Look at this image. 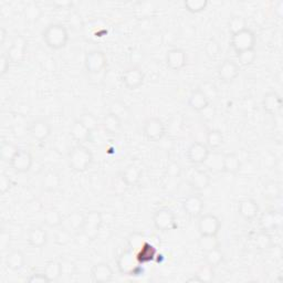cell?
<instances>
[{"instance_id": "484cf974", "label": "cell", "mask_w": 283, "mask_h": 283, "mask_svg": "<svg viewBox=\"0 0 283 283\" xmlns=\"http://www.w3.org/2000/svg\"><path fill=\"white\" fill-rule=\"evenodd\" d=\"M62 185V178L59 173L54 171H49L45 174L41 181L42 190L48 193H54L60 190Z\"/></svg>"}, {"instance_id": "74e56055", "label": "cell", "mask_w": 283, "mask_h": 283, "mask_svg": "<svg viewBox=\"0 0 283 283\" xmlns=\"http://www.w3.org/2000/svg\"><path fill=\"white\" fill-rule=\"evenodd\" d=\"M19 148L15 143L11 142H3L2 149H0V154H2V160L4 162L11 163V161L15 159V156L18 154Z\"/></svg>"}, {"instance_id": "d590c367", "label": "cell", "mask_w": 283, "mask_h": 283, "mask_svg": "<svg viewBox=\"0 0 283 283\" xmlns=\"http://www.w3.org/2000/svg\"><path fill=\"white\" fill-rule=\"evenodd\" d=\"M198 247L205 254V253H207V251L220 248V242L218 240L217 236L200 235V237L198 239Z\"/></svg>"}, {"instance_id": "6da1fadb", "label": "cell", "mask_w": 283, "mask_h": 283, "mask_svg": "<svg viewBox=\"0 0 283 283\" xmlns=\"http://www.w3.org/2000/svg\"><path fill=\"white\" fill-rule=\"evenodd\" d=\"M68 162L74 172L84 173L93 163V154L83 144H77L68 153Z\"/></svg>"}, {"instance_id": "9c48e42d", "label": "cell", "mask_w": 283, "mask_h": 283, "mask_svg": "<svg viewBox=\"0 0 283 283\" xmlns=\"http://www.w3.org/2000/svg\"><path fill=\"white\" fill-rule=\"evenodd\" d=\"M27 47H28V41L23 36L18 35L12 39L11 46L9 47L7 51V55L10 59L11 64L18 65L23 62V60L26 59Z\"/></svg>"}, {"instance_id": "8d00e7d4", "label": "cell", "mask_w": 283, "mask_h": 283, "mask_svg": "<svg viewBox=\"0 0 283 283\" xmlns=\"http://www.w3.org/2000/svg\"><path fill=\"white\" fill-rule=\"evenodd\" d=\"M223 159L224 154H220L218 152L210 153L204 165H206L207 168L212 173H220L223 172Z\"/></svg>"}, {"instance_id": "4fadbf2b", "label": "cell", "mask_w": 283, "mask_h": 283, "mask_svg": "<svg viewBox=\"0 0 283 283\" xmlns=\"http://www.w3.org/2000/svg\"><path fill=\"white\" fill-rule=\"evenodd\" d=\"M166 65L173 71H180L187 66L188 56L184 49L173 48L166 53Z\"/></svg>"}, {"instance_id": "6f0895ef", "label": "cell", "mask_w": 283, "mask_h": 283, "mask_svg": "<svg viewBox=\"0 0 283 283\" xmlns=\"http://www.w3.org/2000/svg\"><path fill=\"white\" fill-rule=\"evenodd\" d=\"M37 205H40V201L38 199H34L33 201H30L28 207L30 208L31 212H37V211L40 210V208H37Z\"/></svg>"}, {"instance_id": "f6af8a7d", "label": "cell", "mask_w": 283, "mask_h": 283, "mask_svg": "<svg viewBox=\"0 0 283 283\" xmlns=\"http://www.w3.org/2000/svg\"><path fill=\"white\" fill-rule=\"evenodd\" d=\"M199 89L203 91V93L207 98H208L209 101L216 99L218 97V89H217L216 84L209 82V81H206V82H204L200 85Z\"/></svg>"}, {"instance_id": "f1b7e54d", "label": "cell", "mask_w": 283, "mask_h": 283, "mask_svg": "<svg viewBox=\"0 0 283 283\" xmlns=\"http://www.w3.org/2000/svg\"><path fill=\"white\" fill-rule=\"evenodd\" d=\"M91 134L92 132L87 130L79 119L74 121L70 127V135L75 142H78V144H83L89 141L91 138Z\"/></svg>"}, {"instance_id": "9f6ffc18", "label": "cell", "mask_w": 283, "mask_h": 283, "mask_svg": "<svg viewBox=\"0 0 283 283\" xmlns=\"http://www.w3.org/2000/svg\"><path fill=\"white\" fill-rule=\"evenodd\" d=\"M11 243V236L8 231L3 230L2 234H0V248H2V251L7 250L10 247Z\"/></svg>"}, {"instance_id": "7dc6e473", "label": "cell", "mask_w": 283, "mask_h": 283, "mask_svg": "<svg viewBox=\"0 0 283 283\" xmlns=\"http://www.w3.org/2000/svg\"><path fill=\"white\" fill-rule=\"evenodd\" d=\"M265 196L267 198L274 199L280 196V187L274 181H270L267 185H265Z\"/></svg>"}, {"instance_id": "ee69618b", "label": "cell", "mask_w": 283, "mask_h": 283, "mask_svg": "<svg viewBox=\"0 0 283 283\" xmlns=\"http://www.w3.org/2000/svg\"><path fill=\"white\" fill-rule=\"evenodd\" d=\"M196 274L199 276L201 283H210L215 280V268L206 263L198 270Z\"/></svg>"}, {"instance_id": "7402d4cb", "label": "cell", "mask_w": 283, "mask_h": 283, "mask_svg": "<svg viewBox=\"0 0 283 283\" xmlns=\"http://www.w3.org/2000/svg\"><path fill=\"white\" fill-rule=\"evenodd\" d=\"M48 240H49L48 232L42 227H34L28 232L27 241L29 243V246L35 249H41L43 247H46Z\"/></svg>"}, {"instance_id": "ab89813d", "label": "cell", "mask_w": 283, "mask_h": 283, "mask_svg": "<svg viewBox=\"0 0 283 283\" xmlns=\"http://www.w3.org/2000/svg\"><path fill=\"white\" fill-rule=\"evenodd\" d=\"M78 119L84 125V127L87 130H89L90 132H92V133H93L94 131H97L98 128H99L98 118L91 112H84V113H82V114L80 115V117Z\"/></svg>"}, {"instance_id": "816d5d0a", "label": "cell", "mask_w": 283, "mask_h": 283, "mask_svg": "<svg viewBox=\"0 0 283 283\" xmlns=\"http://www.w3.org/2000/svg\"><path fill=\"white\" fill-rule=\"evenodd\" d=\"M71 239V234L67 228L62 229L56 232L55 235V242L58 244H67Z\"/></svg>"}, {"instance_id": "94428289", "label": "cell", "mask_w": 283, "mask_h": 283, "mask_svg": "<svg viewBox=\"0 0 283 283\" xmlns=\"http://www.w3.org/2000/svg\"><path fill=\"white\" fill-rule=\"evenodd\" d=\"M53 5L59 6V7H62V8H65V7H67V6H71L72 3H70V2H56Z\"/></svg>"}, {"instance_id": "83f0119b", "label": "cell", "mask_w": 283, "mask_h": 283, "mask_svg": "<svg viewBox=\"0 0 283 283\" xmlns=\"http://www.w3.org/2000/svg\"><path fill=\"white\" fill-rule=\"evenodd\" d=\"M241 169V160L237 153L230 152L224 154L223 172L228 174H238Z\"/></svg>"}, {"instance_id": "d6986e66", "label": "cell", "mask_w": 283, "mask_h": 283, "mask_svg": "<svg viewBox=\"0 0 283 283\" xmlns=\"http://www.w3.org/2000/svg\"><path fill=\"white\" fill-rule=\"evenodd\" d=\"M259 205H258L255 199L251 198L242 199L238 205L239 216L246 220V222H251V220L257 218V216L259 215Z\"/></svg>"}, {"instance_id": "680465c9", "label": "cell", "mask_w": 283, "mask_h": 283, "mask_svg": "<svg viewBox=\"0 0 283 283\" xmlns=\"http://www.w3.org/2000/svg\"><path fill=\"white\" fill-rule=\"evenodd\" d=\"M186 282H188V283H201V280L199 279V276L197 274H194V275L191 276V278H188L186 280Z\"/></svg>"}, {"instance_id": "e575fe53", "label": "cell", "mask_w": 283, "mask_h": 283, "mask_svg": "<svg viewBox=\"0 0 283 283\" xmlns=\"http://www.w3.org/2000/svg\"><path fill=\"white\" fill-rule=\"evenodd\" d=\"M204 258H205V262L207 263V265H209L213 268H217L224 262L225 255L222 249L217 248V249H213L210 251H207V253H205Z\"/></svg>"}, {"instance_id": "603a6c76", "label": "cell", "mask_w": 283, "mask_h": 283, "mask_svg": "<svg viewBox=\"0 0 283 283\" xmlns=\"http://www.w3.org/2000/svg\"><path fill=\"white\" fill-rule=\"evenodd\" d=\"M282 223V215L280 211L276 210H268L260 218L261 230H266L270 232L279 227Z\"/></svg>"}, {"instance_id": "5b68a950", "label": "cell", "mask_w": 283, "mask_h": 283, "mask_svg": "<svg viewBox=\"0 0 283 283\" xmlns=\"http://www.w3.org/2000/svg\"><path fill=\"white\" fill-rule=\"evenodd\" d=\"M108 66V58L101 50H90L84 58V67L86 72L91 75H98L104 71Z\"/></svg>"}, {"instance_id": "f907efd6", "label": "cell", "mask_w": 283, "mask_h": 283, "mask_svg": "<svg viewBox=\"0 0 283 283\" xmlns=\"http://www.w3.org/2000/svg\"><path fill=\"white\" fill-rule=\"evenodd\" d=\"M181 173H183V168H181L180 164L177 162H172L169 163L167 168H166V174L172 178H178L180 177Z\"/></svg>"}, {"instance_id": "e0dca14e", "label": "cell", "mask_w": 283, "mask_h": 283, "mask_svg": "<svg viewBox=\"0 0 283 283\" xmlns=\"http://www.w3.org/2000/svg\"><path fill=\"white\" fill-rule=\"evenodd\" d=\"M51 125L49 124L46 119H36L33 123L30 124L29 128V133L33 136L36 141L43 142L48 140L51 135Z\"/></svg>"}, {"instance_id": "2e32d148", "label": "cell", "mask_w": 283, "mask_h": 283, "mask_svg": "<svg viewBox=\"0 0 283 283\" xmlns=\"http://www.w3.org/2000/svg\"><path fill=\"white\" fill-rule=\"evenodd\" d=\"M114 271L106 262H99L91 269V280L96 283H108L113 280Z\"/></svg>"}, {"instance_id": "8992f818", "label": "cell", "mask_w": 283, "mask_h": 283, "mask_svg": "<svg viewBox=\"0 0 283 283\" xmlns=\"http://www.w3.org/2000/svg\"><path fill=\"white\" fill-rule=\"evenodd\" d=\"M153 223L155 228L163 232L174 230L177 226L176 216L172 209L169 208H160L157 209L153 216Z\"/></svg>"}, {"instance_id": "ffe728a7", "label": "cell", "mask_w": 283, "mask_h": 283, "mask_svg": "<svg viewBox=\"0 0 283 283\" xmlns=\"http://www.w3.org/2000/svg\"><path fill=\"white\" fill-rule=\"evenodd\" d=\"M210 175L207 171L204 169H195L192 173L190 177V185L192 186L193 190L197 192H203L210 185Z\"/></svg>"}, {"instance_id": "b9f144b4", "label": "cell", "mask_w": 283, "mask_h": 283, "mask_svg": "<svg viewBox=\"0 0 283 283\" xmlns=\"http://www.w3.org/2000/svg\"><path fill=\"white\" fill-rule=\"evenodd\" d=\"M246 28H248L247 20L242 16H234L232 18H230V20L228 22V29L231 35H235L239 33V31H241Z\"/></svg>"}, {"instance_id": "52a82bcc", "label": "cell", "mask_w": 283, "mask_h": 283, "mask_svg": "<svg viewBox=\"0 0 283 283\" xmlns=\"http://www.w3.org/2000/svg\"><path fill=\"white\" fill-rule=\"evenodd\" d=\"M143 134L149 142H159L166 134L164 122L159 117H150L144 122Z\"/></svg>"}, {"instance_id": "d4e9b609", "label": "cell", "mask_w": 283, "mask_h": 283, "mask_svg": "<svg viewBox=\"0 0 283 283\" xmlns=\"http://www.w3.org/2000/svg\"><path fill=\"white\" fill-rule=\"evenodd\" d=\"M5 263L11 271H20L26 266V256L20 250H12L6 257Z\"/></svg>"}, {"instance_id": "4316f807", "label": "cell", "mask_w": 283, "mask_h": 283, "mask_svg": "<svg viewBox=\"0 0 283 283\" xmlns=\"http://www.w3.org/2000/svg\"><path fill=\"white\" fill-rule=\"evenodd\" d=\"M101 124H102V128L104 129L106 133L116 134L121 131L123 127V119L114 114V113L109 112L108 114L104 115Z\"/></svg>"}, {"instance_id": "7a4b0ae2", "label": "cell", "mask_w": 283, "mask_h": 283, "mask_svg": "<svg viewBox=\"0 0 283 283\" xmlns=\"http://www.w3.org/2000/svg\"><path fill=\"white\" fill-rule=\"evenodd\" d=\"M69 31L65 24L51 23L42 33V39L51 50H61L69 42Z\"/></svg>"}, {"instance_id": "d6a6232c", "label": "cell", "mask_w": 283, "mask_h": 283, "mask_svg": "<svg viewBox=\"0 0 283 283\" xmlns=\"http://www.w3.org/2000/svg\"><path fill=\"white\" fill-rule=\"evenodd\" d=\"M84 218L85 215L81 213L79 211H74L71 212L66 219L64 224H67V229L69 231H81L83 227V223H84Z\"/></svg>"}, {"instance_id": "f35d334b", "label": "cell", "mask_w": 283, "mask_h": 283, "mask_svg": "<svg viewBox=\"0 0 283 283\" xmlns=\"http://www.w3.org/2000/svg\"><path fill=\"white\" fill-rule=\"evenodd\" d=\"M208 4L209 3L207 0H186L184 2V7L191 14H199V12L206 10Z\"/></svg>"}, {"instance_id": "ac0fdd59", "label": "cell", "mask_w": 283, "mask_h": 283, "mask_svg": "<svg viewBox=\"0 0 283 283\" xmlns=\"http://www.w3.org/2000/svg\"><path fill=\"white\" fill-rule=\"evenodd\" d=\"M262 109L269 115L279 114L282 109V99L280 94L274 91L266 93L262 99Z\"/></svg>"}, {"instance_id": "ba28073f", "label": "cell", "mask_w": 283, "mask_h": 283, "mask_svg": "<svg viewBox=\"0 0 283 283\" xmlns=\"http://www.w3.org/2000/svg\"><path fill=\"white\" fill-rule=\"evenodd\" d=\"M145 81V73L138 67H131L121 75V82L130 91L140 89Z\"/></svg>"}, {"instance_id": "5bb4252c", "label": "cell", "mask_w": 283, "mask_h": 283, "mask_svg": "<svg viewBox=\"0 0 283 283\" xmlns=\"http://www.w3.org/2000/svg\"><path fill=\"white\" fill-rule=\"evenodd\" d=\"M34 165V157L27 149H19L15 159L11 161L10 166L18 174L28 173Z\"/></svg>"}, {"instance_id": "91938a15", "label": "cell", "mask_w": 283, "mask_h": 283, "mask_svg": "<svg viewBox=\"0 0 283 283\" xmlns=\"http://www.w3.org/2000/svg\"><path fill=\"white\" fill-rule=\"evenodd\" d=\"M6 36H7V31H6L5 28H2V30H0V37H2V40H0V43H2V46H4L5 40H6Z\"/></svg>"}, {"instance_id": "f5cc1de1", "label": "cell", "mask_w": 283, "mask_h": 283, "mask_svg": "<svg viewBox=\"0 0 283 283\" xmlns=\"http://www.w3.org/2000/svg\"><path fill=\"white\" fill-rule=\"evenodd\" d=\"M29 283H51L45 272H34L29 276Z\"/></svg>"}, {"instance_id": "3957f363", "label": "cell", "mask_w": 283, "mask_h": 283, "mask_svg": "<svg viewBox=\"0 0 283 283\" xmlns=\"http://www.w3.org/2000/svg\"><path fill=\"white\" fill-rule=\"evenodd\" d=\"M257 38L255 33L251 29L246 28L239 33L231 35L230 46L235 50V52L238 54L247 50H253L256 48Z\"/></svg>"}, {"instance_id": "8fae6325", "label": "cell", "mask_w": 283, "mask_h": 283, "mask_svg": "<svg viewBox=\"0 0 283 283\" xmlns=\"http://www.w3.org/2000/svg\"><path fill=\"white\" fill-rule=\"evenodd\" d=\"M220 228H222V222L212 213H206V215H201L199 217L198 231L200 235L217 236Z\"/></svg>"}, {"instance_id": "7bdbcfd3", "label": "cell", "mask_w": 283, "mask_h": 283, "mask_svg": "<svg viewBox=\"0 0 283 283\" xmlns=\"http://www.w3.org/2000/svg\"><path fill=\"white\" fill-rule=\"evenodd\" d=\"M237 59L239 65L242 67H249L253 66L255 64V61L257 59V52L256 50H247V51H242L240 53L237 54Z\"/></svg>"}, {"instance_id": "db71d44e", "label": "cell", "mask_w": 283, "mask_h": 283, "mask_svg": "<svg viewBox=\"0 0 283 283\" xmlns=\"http://www.w3.org/2000/svg\"><path fill=\"white\" fill-rule=\"evenodd\" d=\"M11 179L9 178L8 175L6 174H2L0 175V193L3 195H5L6 193H8L11 188Z\"/></svg>"}, {"instance_id": "277c9868", "label": "cell", "mask_w": 283, "mask_h": 283, "mask_svg": "<svg viewBox=\"0 0 283 283\" xmlns=\"http://www.w3.org/2000/svg\"><path fill=\"white\" fill-rule=\"evenodd\" d=\"M103 225V216L102 213L98 210L89 211L85 215L83 227H82V234L87 240H96L99 237L100 230L102 228Z\"/></svg>"}, {"instance_id": "f546056e", "label": "cell", "mask_w": 283, "mask_h": 283, "mask_svg": "<svg viewBox=\"0 0 283 283\" xmlns=\"http://www.w3.org/2000/svg\"><path fill=\"white\" fill-rule=\"evenodd\" d=\"M43 222L50 228H58L64 225V216L55 208H49L43 213Z\"/></svg>"}, {"instance_id": "1f68e13d", "label": "cell", "mask_w": 283, "mask_h": 283, "mask_svg": "<svg viewBox=\"0 0 283 283\" xmlns=\"http://www.w3.org/2000/svg\"><path fill=\"white\" fill-rule=\"evenodd\" d=\"M43 272L47 274V276L51 282L58 281L62 276V274H64V267H62V262L55 261V260L48 261L45 269H43Z\"/></svg>"}, {"instance_id": "30bf717a", "label": "cell", "mask_w": 283, "mask_h": 283, "mask_svg": "<svg viewBox=\"0 0 283 283\" xmlns=\"http://www.w3.org/2000/svg\"><path fill=\"white\" fill-rule=\"evenodd\" d=\"M210 154L209 147L201 142H194L187 149V160L193 165H204Z\"/></svg>"}, {"instance_id": "7c38bea8", "label": "cell", "mask_w": 283, "mask_h": 283, "mask_svg": "<svg viewBox=\"0 0 283 283\" xmlns=\"http://www.w3.org/2000/svg\"><path fill=\"white\" fill-rule=\"evenodd\" d=\"M217 73L219 79L225 83H231L240 74V67L237 62L232 60H224L217 68Z\"/></svg>"}, {"instance_id": "11a10c76", "label": "cell", "mask_w": 283, "mask_h": 283, "mask_svg": "<svg viewBox=\"0 0 283 283\" xmlns=\"http://www.w3.org/2000/svg\"><path fill=\"white\" fill-rule=\"evenodd\" d=\"M10 65H11V61L8 58L7 53H3L2 58H0V75H2V77L8 73Z\"/></svg>"}, {"instance_id": "681fc988", "label": "cell", "mask_w": 283, "mask_h": 283, "mask_svg": "<svg viewBox=\"0 0 283 283\" xmlns=\"http://www.w3.org/2000/svg\"><path fill=\"white\" fill-rule=\"evenodd\" d=\"M26 17L30 21H36L41 15V10L36 4H29L26 8Z\"/></svg>"}, {"instance_id": "836d02e7", "label": "cell", "mask_w": 283, "mask_h": 283, "mask_svg": "<svg viewBox=\"0 0 283 283\" xmlns=\"http://www.w3.org/2000/svg\"><path fill=\"white\" fill-rule=\"evenodd\" d=\"M225 138L223 132L219 130H210L206 135V145L212 150H216L222 147Z\"/></svg>"}, {"instance_id": "44dd1931", "label": "cell", "mask_w": 283, "mask_h": 283, "mask_svg": "<svg viewBox=\"0 0 283 283\" xmlns=\"http://www.w3.org/2000/svg\"><path fill=\"white\" fill-rule=\"evenodd\" d=\"M188 105L193 111L204 112L209 108L210 101L208 100L200 89H196L191 92L188 97Z\"/></svg>"}, {"instance_id": "9a60e30c", "label": "cell", "mask_w": 283, "mask_h": 283, "mask_svg": "<svg viewBox=\"0 0 283 283\" xmlns=\"http://www.w3.org/2000/svg\"><path fill=\"white\" fill-rule=\"evenodd\" d=\"M205 208L204 199L199 195H191L183 200V209L192 218H199Z\"/></svg>"}, {"instance_id": "bcb514c9", "label": "cell", "mask_w": 283, "mask_h": 283, "mask_svg": "<svg viewBox=\"0 0 283 283\" xmlns=\"http://www.w3.org/2000/svg\"><path fill=\"white\" fill-rule=\"evenodd\" d=\"M205 51H206V54L208 55L209 58L215 59L219 55L220 51H222V48H220L219 43L215 39H210L208 42L206 43Z\"/></svg>"}, {"instance_id": "c3c4849f", "label": "cell", "mask_w": 283, "mask_h": 283, "mask_svg": "<svg viewBox=\"0 0 283 283\" xmlns=\"http://www.w3.org/2000/svg\"><path fill=\"white\" fill-rule=\"evenodd\" d=\"M112 188H113V192H114L116 195H123L125 192L128 191L129 186L123 180V178L121 177V175H118L117 177L113 179Z\"/></svg>"}, {"instance_id": "4dcf8cb0", "label": "cell", "mask_w": 283, "mask_h": 283, "mask_svg": "<svg viewBox=\"0 0 283 283\" xmlns=\"http://www.w3.org/2000/svg\"><path fill=\"white\" fill-rule=\"evenodd\" d=\"M254 242L257 249L261 251L270 250L273 247V239L266 230H260L259 232H257L254 237Z\"/></svg>"}, {"instance_id": "60d3db41", "label": "cell", "mask_w": 283, "mask_h": 283, "mask_svg": "<svg viewBox=\"0 0 283 283\" xmlns=\"http://www.w3.org/2000/svg\"><path fill=\"white\" fill-rule=\"evenodd\" d=\"M110 112L114 113L117 116L121 117L123 121L124 119L129 118L130 116V110L122 101H113V102L110 104Z\"/></svg>"}, {"instance_id": "cb8c5ba5", "label": "cell", "mask_w": 283, "mask_h": 283, "mask_svg": "<svg viewBox=\"0 0 283 283\" xmlns=\"http://www.w3.org/2000/svg\"><path fill=\"white\" fill-rule=\"evenodd\" d=\"M119 175H121V177L129 187H133L141 181L143 171L138 165L130 164L125 168H123V171L119 173Z\"/></svg>"}]
</instances>
